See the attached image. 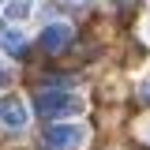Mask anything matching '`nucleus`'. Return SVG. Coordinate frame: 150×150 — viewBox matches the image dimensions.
Instances as JSON below:
<instances>
[{"mask_svg": "<svg viewBox=\"0 0 150 150\" xmlns=\"http://www.w3.org/2000/svg\"><path fill=\"white\" fill-rule=\"evenodd\" d=\"M0 34H4V23H0Z\"/></svg>", "mask_w": 150, "mask_h": 150, "instance_id": "10", "label": "nucleus"}, {"mask_svg": "<svg viewBox=\"0 0 150 150\" xmlns=\"http://www.w3.org/2000/svg\"><path fill=\"white\" fill-rule=\"evenodd\" d=\"M4 83H8V71H4V68H0V86H4Z\"/></svg>", "mask_w": 150, "mask_h": 150, "instance_id": "8", "label": "nucleus"}, {"mask_svg": "<svg viewBox=\"0 0 150 150\" xmlns=\"http://www.w3.org/2000/svg\"><path fill=\"white\" fill-rule=\"evenodd\" d=\"M143 98H146V101H150V79H146V83H143Z\"/></svg>", "mask_w": 150, "mask_h": 150, "instance_id": "7", "label": "nucleus"}, {"mask_svg": "<svg viewBox=\"0 0 150 150\" xmlns=\"http://www.w3.org/2000/svg\"><path fill=\"white\" fill-rule=\"evenodd\" d=\"M83 139H86V131L83 128H71V124H53V128L45 131V150H79L83 146Z\"/></svg>", "mask_w": 150, "mask_h": 150, "instance_id": "2", "label": "nucleus"}, {"mask_svg": "<svg viewBox=\"0 0 150 150\" xmlns=\"http://www.w3.org/2000/svg\"><path fill=\"white\" fill-rule=\"evenodd\" d=\"M68 45H71V26L49 23V26L41 30V49H45V53H60V49H68Z\"/></svg>", "mask_w": 150, "mask_h": 150, "instance_id": "3", "label": "nucleus"}, {"mask_svg": "<svg viewBox=\"0 0 150 150\" xmlns=\"http://www.w3.org/2000/svg\"><path fill=\"white\" fill-rule=\"evenodd\" d=\"M0 41H4L8 56H23V49H26V38L19 34V30H4V34H0Z\"/></svg>", "mask_w": 150, "mask_h": 150, "instance_id": "5", "label": "nucleus"}, {"mask_svg": "<svg viewBox=\"0 0 150 150\" xmlns=\"http://www.w3.org/2000/svg\"><path fill=\"white\" fill-rule=\"evenodd\" d=\"M30 8H34V0H11V4H8V15L11 19H26Z\"/></svg>", "mask_w": 150, "mask_h": 150, "instance_id": "6", "label": "nucleus"}, {"mask_svg": "<svg viewBox=\"0 0 150 150\" xmlns=\"http://www.w3.org/2000/svg\"><path fill=\"white\" fill-rule=\"evenodd\" d=\"M143 139H146V143H150V128H143Z\"/></svg>", "mask_w": 150, "mask_h": 150, "instance_id": "9", "label": "nucleus"}, {"mask_svg": "<svg viewBox=\"0 0 150 150\" xmlns=\"http://www.w3.org/2000/svg\"><path fill=\"white\" fill-rule=\"evenodd\" d=\"M0 124L4 128H23L26 124V109H23V101L19 98H0Z\"/></svg>", "mask_w": 150, "mask_h": 150, "instance_id": "4", "label": "nucleus"}, {"mask_svg": "<svg viewBox=\"0 0 150 150\" xmlns=\"http://www.w3.org/2000/svg\"><path fill=\"white\" fill-rule=\"evenodd\" d=\"M79 109H83V101L71 94H60V90H38V98H34V112L41 120H60V116L79 112Z\"/></svg>", "mask_w": 150, "mask_h": 150, "instance_id": "1", "label": "nucleus"}]
</instances>
